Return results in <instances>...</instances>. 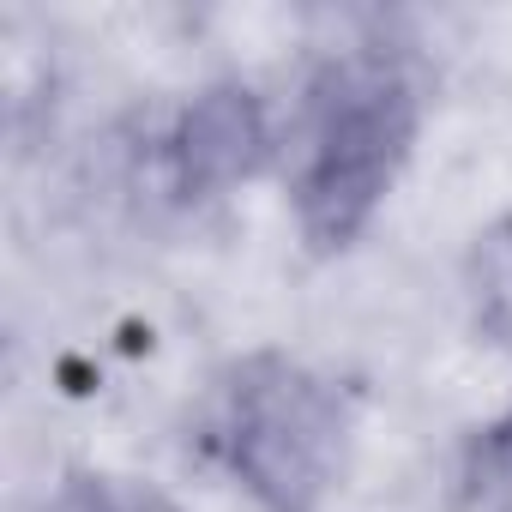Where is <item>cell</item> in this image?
I'll use <instances>...</instances> for the list:
<instances>
[{"mask_svg":"<svg viewBox=\"0 0 512 512\" xmlns=\"http://www.w3.org/2000/svg\"><path fill=\"white\" fill-rule=\"evenodd\" d=\"M422 133V91L386 49L332 55L296 109L284 139V187L296 229L314 253L350 247L392 199Z\"/></svg>","mask_w":512,"mask_h":512,"instance_id":"obj_1","label":"cell"},{"mask_svg":"<svg viewBox=\"0 0 512 512\" xmlns=\"http://www.w3.org/2000/svg\"><path fill=\"white\" fill-rule=\"evenodd\" d=\"M205 440L266 512H320L350 458V404L326 374L266 350L223 374Z\"/></svg>","mask_w":512,"mask_h":512,"instance_id":"obj_2","label":"cell"},{"mask_svg":"<svg viewBox=\"0 0 512 512\" xmlns=\"http://www.w3.org/2000/svg\"><path fill=\"white\" fill-rule=\"evenodd\" d=\"M278 157H284L278 121L247 79L199 85L163 133V175L181 199H223L253 175H266Z\"/></svg>","mask_w":512,"mask_h":512,"instance_id":"obj_3","label":"cell"},{"mask_svg":"<svg viewBox=\"0 0 512 512\" xmlns=\"http://www.w3.org/2000/svg\"><path fill=\"white\" fill-rule=\"evenodd\" d=\"M464 296L488 344L512 350V217H494L464 253Z\"/></svg>","mask_w":512,"mask_h":512,"instance_id":"obj_4","label":"cell"},{"mask_svg":"<svg viewBox=\"0 0 512 512\" xmlns=\"http://www.w3.org/2000/svg\"><path fill=\"white\" fill-rule=\"evenodd\" d=\"M43 512H175V506L157 488H139V482L127 488V482H115L103 470H67Z\"/></svg>","mask_w":512,"mask_h":512,"instance_id":"obj_5","label":"cell"}]
</instances>
